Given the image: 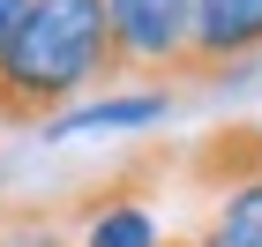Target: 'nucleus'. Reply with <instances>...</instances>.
<instances>
[{
	"label": "nucleus",
	"mask_w": 262,
	"mask_h": 247,
	"mask_svg": "<svg viewBox=\"0 0 262 247\" xmlns=\"http://www.w3.org/2000/svg\"><path fill=\"white\" fill-rule=\"evenodd\" d=\"M113 15V60L135 90H172L195 38V0H105Z\"/></svg>",
	"instance_id": "2"
},
{
	"label": "nucleus",
	"mask_w": 262,
	"mask_h": 247,
	"mask_svg": "<svg viewBox=\"0 0 262 247\" xmlns=\"http://www.w3.org/2000/svg\"><path fill=\"white\" fill-rule=\"evenodd\" d=\"M187 240H195V247H262V180L217 195V210H210Z\"/></svg>",
	"instance_id": "6"
},
{
	"label": "nucleus",
	"mask_w": 262,
	"mask_h": 247,
	"mask_svg": "<svg viewBox=\"0 0 262 247\" xmlns=\"http://www.w3.org/2000/svg\"><path fill=\"white\" fill-rule=\"evenodd\" d=\"M180 172L202 195H232V187L262 180V127H217V135H202L180 158Z\"/></svg>",
	"instance_id": "4"
},
{
	"label": "nucleus",
	"mask_w": 262,
	"mask_h": 247,
	"mask_svg": "<svg viewBox=\"0 0 262 247\" xmlns=\"http://www.w3.org/2000/svg\"><path fill=\"white\" fill-rule=\"evenodd\" d=\"M90 82H120L105 0H30L0 53V127H60L68 98Z\"/></svg>",
	"instance_id": "1"
},
{
	"label": "nucleus",
	"mask_w": 262,
	"mask_h": 247,
	"mask_svg": "<svg viewBox=\"0 0 262 247\" xmlns=\"http://www.w3.org/2000/svg\"><path fill=\"white\" fill-rule=\"evenodd\" d=\"M23 15H30V0H0V53L15 45V30H23Z\"/></svg>",
	"instance_id": "9"
},
{
	"label": "nucleus",
	"mask_w": 262,
	"mask_h": 247,
	"mask_svg": "<svg viewBox=\"0 0 262 247\" xmlns=\"http://www.w3.org/2000/svg\"><path fill=\"white\" fill-rule=\"evenodd\" d=\"M262 68V0H195L180 90H232Z\"/></svg>",
	"instance_id": "3"
},
{
	"label": "nucleus",
	"mask_w": 262,
	"mask_h": 247,
	"mask_svg": "<svg viewBox=\"0 0 262 247\" xmlns=\"http://www.w3.org/2000/svg\"><path fill=\"white\" fill-rule=\"evenodd\" d=\"M172 113V90H120V98H98V105H75L53 135H98V127H150Z\"/></svg>",
	"instance_id": "5"
},
{
	"label": "nucleus",
	"mask_w": 262,
	"mask_h": 247,
	"mask_svg": "<svg viewBox=\"0 0 262 247\" xmlns=\"http://www.w3.org/2000/svg\"><path fill=\"white\" fill-rule=\"evenodd\" d=\"M0 247H75V240H68L60 203H38V210H8V225H0Z\"/></svg>",
	"instance_id": "8"
},
{
	"label": "nucleus",
	"mask_w": 262,
	"mask_h": 247,
	"mask_svg": "<svg viewBox=\"0 0 262 247\" xmlns=\"http://www.w3.org/2000/svg\"><path fill=\"white\" fill-rule=\"evenodd\" d=\"M165 247H195V240H165Z\"/></svg>",
	"instance_id": "10"
},
{
	"label": "nucleus",
	"mask_w": 262,
	"mask_h": 247,
	"mask_svg": "<svg viewBox=\"0 0 262 247\" xmlns=\"http://www.w3.org/2000/svg\"><path fill=\"white\" fill-rule=\"evenodd\" d=\"M82 247H158V225H150V203H127V210H105L82 225Z\"/></svg>",
	"instance_id": "7"
}]
</instances>
